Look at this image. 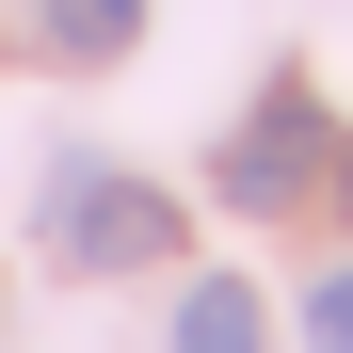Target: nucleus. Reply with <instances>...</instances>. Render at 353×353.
Masks as SVG:
<instances>
[{
    "label": "nucleus",
    "instance_id": "1",
    "mask_svg": "<svg viewBox=\"0 0 353 353\" xmlns=\"http://www.w3.org/2000/svg\"><path fill=\"white\" fill-rule=\"evenodd\" d=\"M32 241L65 257V273H176V241H193V209L161 193V176H129V161H48V193H32Z\"/></svg>",
    "mask_w": 353,
    "mask_h": 353
},
{
    "label": "nucleus",
    "instance_id": "2",
    "mask_svg": "<svg viewBox=\"0 0 353 353\" xmlns=\"http://www.w3.org/2000/svg\"><path fill=\"white\" fill-rule=\"evenodd\" d=\"M337 161V129H321V97L305 81H273L257 112H241V129H225V161H209V193L225 209H289V193H305V176Z\"/></svg>",
    "mask_w": 353,
    "mask_h": 353
},
{
    "label": "nucleus",
    "instance_id": "3",
    "mask_svg": "<svg viewBox=\"0 0 353 353\" xmlns=\"http://www.w3.org/2000/svg\"><path fill=\"white\" fill-rule=\"evenodd\" d=\"M161 353H273V321H257V289H241V273H193Z\"/></svg>",
    "mask_w": 353,
    "mask_h": 353
},
{
    "label": "nucleus",
    "instance_id": "4",
    "mask_svg": "<svg viewBox=\"0 0 353 353\" xmlns=\"http://www.w3.org/2000/svg\"><path fill=\"white\" fill-rule=\"evenodd\" d=\"M32 32L65 48V65H129L145 48V0H32Z\"/></svg>",
    "mask_w": 353,
    "mask_h": 353
},
{
    "label": "nucleus",
    "instance_id": "5",
    "mask_svg": "<svg viewBox=\"0 0 353 353\" xmlns=\"http://www.w3.org/2000/svg\"><path fill=\"white\" fill-rule=\"evenodd\" d=\"M305 353H353V257L305 273Z\"/></svg>",
    "mask_w": 353,
    "mask_h": 353
},
{
    "label": "nucleus",
    "instance_id": "6",
    "mask_svg": "<svg viewBox=\"0 0 353 353\" xmlns=\"http://www.w3.org/2000/svg\"><path fill=\"white\" fill-rule=\"evenodd\" d=\"M337 193H353V145H337Z\"/></svg>",
    "mask_w": 353,
    "mask_h": 353
}]
</instances>
